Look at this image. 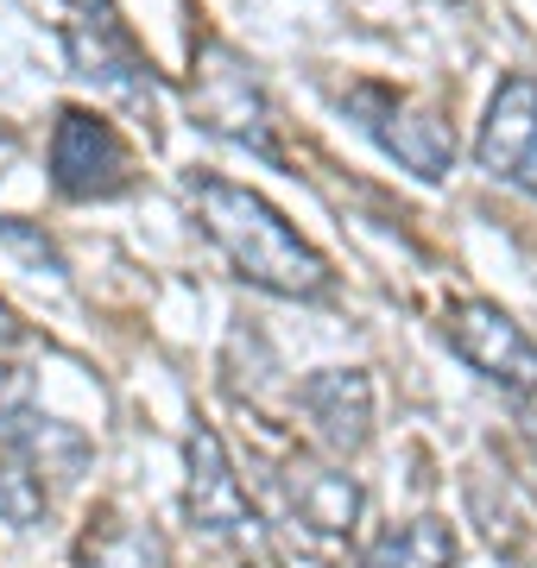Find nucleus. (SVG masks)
I'll list each match as a JSON object with an SVG mask.
<instances>
[{
	"label": "nucleus",
	"instance_id": "obj_1",
	"mask_svg": "<svg viewBox=\"0 0 537 568\" xmlns=\"http://www.w3.org/2000/svg\"><path fill=\"white\" fill-rule=\"evenodd\" d=\"M184 190H190V203H196L203 234L215 241V253L234 265L241 284L266 291V297H291V304H323L335 291L330 260H323L260 190L222 178V171H190Z\"/></svg>",
	"mask_w": 537,
	"mask_h": 568
},
{
	"label": "nucleus",
	"instance_id": "obj_2",
	"mask_svg": "<svg viewBox=\"0 0 537 568\" xmlns=\"http://www.w3.org/2000/svg\"><path fill=\"white\" fill-rule=\"evenodd\" d=\"M190 114L215 140L241 145V152H253V159H266V164H285V145L272 133L266 82H260V70L234 44H222V39L196 44V63H190Z\"/></svg>",
	"mask_w": 537,
	"mask_h": 568
},
{
	"label": "nucleus",
	"instance_id": "obj_3",
	"mask_svg": "<svg viewBox=\"0 0 537 568\" xmlns=\"http://www.w3.org/2000/svg\"><path fill=\"white\" fill-rule=\"evenodd\" d=\"M70 20H63V58L83 82H95L108 102H121L133 121H159V77L140 58L133 32L121 26L114 0H63Z\"/></svg>",
	"mask_w": 537,
	"mask_h": 568
},
{
	"label": "nucleus",
	"instance_id": "obj_4",
	"mask_svg": "<svg viewBox=\"0 0 537 568\" xmlns=\"http://www.w3.org/2000/svg\"><path fill=\"white\" fill-rule=\"evenodd\" d=\"M44 164H51V190L63 203H114L133 190V152H126L121 126L95 108H58Z\"/></svg>",
	"mask_w": 537,
	"mask_h": 568
},
{
	"label": "nucleus",
	"instance_id": "obj_5",
	"mask_svg": "<svg viewBox=\"0 0 537 568\" xmlns=\"http://www.w3.org/2000/svg\"><path fill=\"white\" fill-rule=\"evenodd\" d=\"M342 102H348L361 133H367L386 159H398L424 183H443L455 171V126L443 121L436 108H417V102H405V95H393V89H379V82H354Z\"/></svg>",
	"mask_w": 537,
	"mask_h": 568
},
{
	"label": "nucleus",
	"instance_id": "obj_6",
	"mask_svg": "<svg viewBox=\"0 0 537 568\" xmlns=\"http://www.w3.org/2000/svg\"><path fill=\"white\" fill-rule=\"evenodd\" d=\"M443 342H449L455 361H468L506 398H531L537 392V342L525 335V323H513L487 297H455L443 310Z\"/></svg>",
	"mask_w": 537,
	"mask_h": 568
},
{
	"label": "nucleus",
	"instance_id": "obj_7",
	"mask_svg": "<svg viewBox=\"0 0 537 568\" xmlns=\"http://www.w3.org/2000/svg\"><path fill=\"white\" fill-rule=\"evenodd\" d=\"M184 511L190 525L203 530V537H215V544H234V549H253V556H266V530H260V511H253L247 487L234 480V462H227L222 436L209 424L190 429L184 443Z\"/></svg>",
	"mask_w": 537,
	"mask_h": 568
},
{
	"label": "nucleus",
	"instance_id": "obj_8",
	"mask_svg": "<svg viewBox=\"0 0 537 568\" xmlns=\"http://www.w3.org/2000/svg\"><path fill=\"white\" fill-rule=\"evenodd\" d=\"M475 164L494 183H513L537 203V77H506L487 102Z\"/></svg>",
	"mask_w": 537,
	"mask_h": 568
},
{
	"label": "nucleus",
	"instance_id": "obj_9",
	"mask_svg": "<svg viewBox=\"0 0 537 568\" xmlns=\"http://www.w3.org/2000/svg\"><path fill=\"white\" fill-rule=\"evenodd\" d=\"M297 410L311 417L323 455L348 462V455H361L367 436H373V379L361 366H323V373H311V379L297 386Z\"/></svg>",
	"mask_w": 537,
	"mask_h": 568
},
{
	"label": "nucleus",
	"instance_id": "obj_10",
	"mask_svg": "<svg viewBox=\"0 0 537 568\" xmlns=\"http://www.w3.org/2000/svg\"><path fill=\"white\" fill-rule=\"evenodd\" d=\"M285 499L316 537H348V530L361 525V506H367L361 480H354L348 467H335V455L330 462H316V455H291L285 462Z\"/></svg>",
	"mask_w": 537,
	"mask_h": 568
},
{
	"label": "nucleus",
	"instance_id": "obj_11",
	"mask_svg": "<svg viewBox=\"0 0 537 568\" xmlns=\"http://www.w3.org/2000/svg\"><path fill=\"white\" fill-rule=\"evenodd\" d=\"M0 455L26 462L39 480H77L89 467V436L32 405H0Z\"/></svg>",
	"mask_w": 537,
	"mask_h": 568
},
{
	"label": "nucleus",
	"instance_id": "obj_12",
	"mask_svg": "<svg viewBox=\"0 0 537 568\" xmlns=\"http://www.w3.org/2000/svg\"><path fill=\"white\" fill-rule=\"evenodd\" d=\"M77 568H171V549L140 518H102V525H89Z\"/></svg>",
	"mask_w": 537,
	"mask_h": 568
},
{
	"label": "nucleus",
	"instance_id": "obj_13",
	"mask_svg": "<svg viewBox=\"0 0 537 568\" xmlns=\"http://www.w3.org/2000/svg\"><path fill=\"white\" fill-rule=\"evenodd\" d=\"M455 556H462V544L443 518H412V525L386 530L354 568H455Z\"/></svg>",
	"mask_w": 537,
	"mask_h": 568
},
{
	"label": "nucleus",
	"instance_id": "obj_14",
	"mask_svg": "<svg viewBox=\"0 0 537 568\" xmlns=\"http://www.w3.org/2000/svg\"><path fill=\"white\" fill-rule=\"evenodd\" d=\"M44 506H51V493H44L39 474L26 462H13V455H0V518L7 525H39Z\"/></svg>",
	"mask_w": 537,
	"mask_h": 568
},
{
	"label": "nucleus",
	"instance_id": "obj_15",
	"mask_svg": "<svg viewBox=\"0 0 537 568\" xmlns=\"http://www.w3.org/2000/svg\"><path fill=\"white\" fill-rule=\"evenodd\" d=\"M0 241L13 246L32 272H51V278H63V272H70V265H63V253H58V241H51L44 227H32L26 215H0Z\"/></svg>",
	"mask_w": 537,
	"mask_h": 568
},
{
	"label": "nucleus",
	"instance_id": "obj_16",
	"mask_svg": "<svg viewBox=\"0 0 537 568\" xmlns=\"http://www.w3.org/2000/svg\"><path fill=\"white\" fill-rule=\"evenodd\" d=\"M20 152H26L20 126H13V121H0V178H7V171H13V164H20Z\"/></svg>",
	"mask_w": 537,
	"mask_h": 568
},
{
	"label": "nucleus",
	"instance_id": "obj_17",
	"mask_svg": "<svg viewBox=\"0 0 537 568\" xmlns=\"http://www.w3.org/2000/svg\"><path fill=\"white\" fill-rule=\"evenodd\" d=\"M260 568H272V562H260Z\"/></svg>",
	"mask_w": 537,
	"mask_h": 568
}]
</instances>
